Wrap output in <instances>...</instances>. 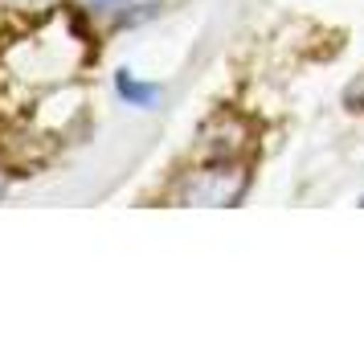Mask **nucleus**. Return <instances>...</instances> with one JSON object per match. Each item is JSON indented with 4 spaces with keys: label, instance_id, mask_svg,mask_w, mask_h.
Wrapping results in <instances>:
<instances>
[{
    "label": "nucleus",
    "instance_id": "nucleus-1",
    "mask_svg": "<svg viewBox=\"0 0 364 352\" xmlns=\"http://www.w3.org/2000/svg\"><path fill=\"white\" fill-rule=\"evenodd\" d=\"M250 188V172L233 160H217L209 168H197L181 185L184 205H237Z\"/></svg>",
    "mask_w": 364,
    "mask_h": 352
},
{
    "label": "nucleus",
    "instance_id": "nucleus-2",
    "mask_svg": "<svg viewBox=\"0 0 364 352\" xmlns=\"http://www.w3.org/2000/svg\"><path fill=\"white\" fill-rule=\"evenodd\" d=\"M115 90H119V99L127 102V107H139V111H151L156 102L164 99V86L160 82H144L135 70H119L115 74Z\"/></svg>",
    "mask_w": 364,
    "mask_h": 352
},
{
    "label": "nucleus",
    "instance_id": "nucleus-3",
    "mask_svg": "<svg viewBox=\"0 0 364 352\" xmlns=\"http://www.w3.org/2000/svg\"><path fill=\"white\" fill-rule=\"evenodd\" d=\"M90 17H111V21H132L135 13H148L151 0H82Z\"/></svg>",
    "mask_w": 364,
    "mask_h": 352
},
{
    "label": "nucleus",
    "instance_id": "nucleus-4",
    "mask_svg": "<svg viewBox=\"0 0 364 352\" xmlns=\"http://www.w3.org/2000/svg\"><path fill=\"white\" fill-rule=\"evenodd\" d=\"M344 107L348 111H364V74H356V82L344 90Z\"/></svg>",
    "mask_w": 364,
    "mask_h": 352
},
{
    "label": "nucleus",
    "instance_id": "nucleus-5",
    "mask_svg": "<svg viewBox=\"0 0 364 352\" xmlns=\"http://www.w3.org/2000/svg\"><path fill=\"white\" fill-rule=\"evenodd\" d=\"M9 4H17V9H46L53 0H9Z\"/></svg>",
    "mask_w": 364,
    "mask_h": 352
},
{
    "label": "nucleus",
    "instance_id": "nucleus-6",
    "mask_svg": "<svg viewBox=\"0 0 364 352\" xmlns=\"http://www.w3.org/2000/svg\"><path fill=\"white\" fill-rule=\"evenodd\" d=\"M0 193H4V176H0Z\"/></svg>",
    "mask_w": 364,
    "mask_h": 352
}]
</instances>
